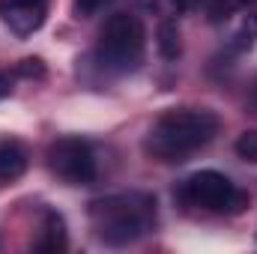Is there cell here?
Listing matches in <instances>:
<instances>
[{
    "label": "cell",
    "mask_w": 257,
    "mask_h": 254,
    "mask_svg": "<svg viewBox=\"0 0 257 254\" xmlns=\"http://www.w3.org/2000/svg\"><path fill=\"white\" fill-rule=\"evenodd\" d=\"M108 3H111V0H75V12L87 18V15H96L99 9H105Z\"/></svg>",
    "instance_id": "4fadbf2b"
},
{
    "label": "cell",
    "mask_w": 257,
    "mask_h": 254,
    "mask_svg": "<svg viewBox=\"0 0 257 254\" xmlns=\"http://www.w3.org/2000/svg\"><path fill=\"white\" fill-rule=\"evenodd\" d=\"M144 51H147L144 21L135 12H114L99 33L96 45L99 66L111 75H128L144 63Z\"/></svg>",
    "instance_id": "3957f363"
},
{
    "label": "cell",
    "mask_w": 257,
    "mask_h": 254,
    "mask_svg": "<svg viewBox=\"0 0 257 254\" xmlns=\"http://www.w3.org/2000/svg\"><path fill=\"white\" fill-rule=\"evenodd\" d=\"M45 159H48V171L66 186H90L99 174L93 147L78 135H63L51 141Z\"/></svg>",
    "instance_id": "5b68a950"
},
{
    "label": "cell",
    "mask_w": 257,
    "mask_h": 254,
    "mask_svg": "<svg viewBox=\"0 0 257 254\" xmlns=\"http://www.w3.org/2000/svg\"><path fill=\"white\" fill-rule=\"evenodd\" d=\"M251 99H254V108H257V81H254V96Z\"/></svg>",
    "instance_id": "2e32d148"
},
{
    "label": "cell",
    "mask_w": 257,
    "mask_h": 254,
    "mask_svg": "<svg viewBox=\"0 0 257 254\" xmlns=\"http://www.w3.org/2000/svg\"><path fill=\"white\" fill-rule=\"evenodd\" d=\"M254 42H257V15H248V18L242 21V27L233 33L230 48H233V51H245V48H251Z\"/></svg>",
    "instance_id": "30bf717a"
},
{
    "label": "cell",
    "mask_w": 257,
    "mask_h": 254,
    "mask_svg": "<svg viewBox=\"0 0 257 254\" xmlns=\"http://www.w3.org/2000/svg\"><path fill=\"white\" fill-rule=\"evenodd\" d=\"M51 0H0V21L21 39L33 36L48 18Z\"/></svg>",
    "instance_id": "8992f818"
},
{
    "label": "cell",
    "mask_w": 257,
    "mask_h": 254,
    "mask_svg": "<svg viewBox=\"0 0 257 254\" xmlns=\"http://www.w3.org/2000/svg\"><path fill=\"white\" fill-rule=\"evenodd\" d=\"M12 78H15V72H12V75H9V72H0V99L12 93Z\"/></svg>",
    "instance_id": "9a60e30c"
},
{
    "label": "cell",
    "mask_w": 257,
    "mask_h": 254,
    "mask_svg": "<svg viewBox=\"0 0 257 254\" xmlns=\"http://www.w3.org/2000/svg\"><path fill=\"white\" fill-rule=\"evenodd\" d=\"M236 156L257 165V129H248V132H242L236 138Z\"/></svg>",
    "instance_id": "8fae6325"
},
{
    "label": "cell",
    "mask_w": 257,
    "mask_h": 254,
    "mask_svg": "<svg viewBox=\"0 0 257 254\" xmlns=\"http://www.w3.org/2000/svg\"><path fill=\"white\" fill-rule=\"evenodd\" d=\"M27 171V150L15 138H0V186L21 180Z\"/></svg>",
    "instance_id": "ba28073f"
},
{
    "label": "cell",
    "mask_w": 257,
    "mask_h": 254,
    "mask_svg": "<svg viewBox=\"0 0 257 254\" xmlns=\"http://www.w3.org/2000/svg\"><path fill=\"white\" fill-rule=\"evenodd\" d=\"M30 248L39 254H57L69 248V230H66V221L57 209H42Z\"/></svg>",
    "instance_id": "52a82bcc"
},
{
    "label": "cell",
    "mask_w": 257,
    "mask_h": 254,
    "mask_svg": "<svg viewBox=\"0 0 257 254\" xmlns=\"http://www.w3.org/2000/svg\"><path fill=\"white\" fill-rule=\"evenodd\" d=\"M177 197L186 206L215 212V215H242L251 206L248 191L239 189L221 171H197L192 177H186L177 189Z\"/></svg>",
    "instance_id": "277c9868"
},
{
    "label": "cell",
    "mask_w": 257,
    "mask_h": 254,
    "mask_svg": "<svg viewBox=\"0 0 257 254\" xmlns=\"http://www.w3.org/2000/svg\"><path fill=\"white\" fill-rule=\"evenodd\" d=\"M180 27H177V21H165L162 27H159V51H162V57H168V60H174V57H180Z\"/></svg>",
    "instance_id": "9c48e42d"
},
{
    "label": "cell",
    "mask_w": 257,
    "mask_h": 254,
    "mask_svg": "<svg viewBox=\"0 0 257 254\" xmlns=\"http://www.w3.org/2000/svg\"><path fill=\"white\" fill-rule=\"evenodd\" d=\"M15 75H21V78H42L45 66H42L39 57H27V60H21V63L15 66Z\"/></svg>",
    "instance_id": "7c38bea8"
},
{
    "label": "cell",
    "mask_w": 257,
    "mask_h": 254,
    "mask_svg": "<svg viewBox=\"0 0 257 254\" xmlns=\"http://www.w3.org/2000/svg\"><path fill=\"white\" fill-rule=\"evenodd\" d=\"M218 117L206 108H174L165 111L144 138L150 159L165 165H180L197 150H203L218 135Z\"/></svg>",
    "instance_id": "7a4b0ae2"
},
{
    "label": "cell",
    "mask_w": 257,
    "mask_h": 254,
    "mask_svg": "<svg viewBox=\"0 0 257 254\" xmlns=\"http://www.w3.org/2000/svg\"><path fill=\"white\" fill-rule=\"evenodd\" d=\"M209 0H168V6H171V12H192L197 6H206Z\"/></svg>",
    "instance_id": "5bb4252c"
},
{
    "label": "cell",
    "mask_w": 257,
    "mask_h": 254,
    "mask_svg": "<svg viewBox=\"0 0 257 254\" xmlns=\"http://www.w3.org/2000/svg\"><path fill=\"white\" fill-rule=\"evenodd\" d=\"M159 212L150 191H120L105 194L90 203V227L102 245L126 248L156 230Z\"/></svg>",
    "instance_id": "6da1fadb"
}]
</instances>
